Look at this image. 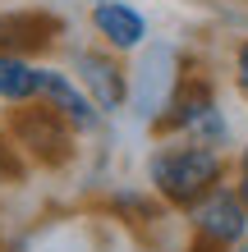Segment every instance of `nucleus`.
<instances>
[{"label": "nucleus", "mask_w": 248, "mask_h": 252, "mask_svg": "<svg viewBox=\"0 0 248 252\" xmlns=\"http://www.w3.org/2000/svg\"><path fill=\"white\" fill-rule=\"evenodd\" d=\"M225 152L188 138H156V147L147 152V184L152 197L170 206V211H188L207 197L212 188L225 184Z\"/></svg>", "instance_id": "f257e3e1"}, {"label": "nucleus", "mask_w": 248, "mask_h": 252, "mask_svg": "<svg viewBox=\"0 0 248 252\" xmlns=\"http://www.w3.org/2000/svg\"><path fill=\"white\" fill-rule=\"evenodd\" d=\"M156 138H188V142H202V147H216V152H225L230 147V120L221 110V101H216V87L207 73H184V83L175 87L166 115L156 120Z\"/></svg>", "instance_id": "f03ea898"}, {"label": "nucleus", "mask_w": 248, "mask_h": 252, "mask_svg": "<svg viewBox=\"0 0 248 252\" xmlns=\"http://www.w3.org/2000/svg\"><path fill=\"white\" fill-rule=\"evenodd\" d=\"M9 142L19 147V156L28 160V170H65L69 160L78 156V133L69 128L55 110H46L41 101H28V106H14L5 115Z\"/></svg>", "instance_id": "7ed1b4c3"}, {"label": "nucleus", "mask_w": 248, "mask_h": 252, "mask_svg": "<svg viewBox=\"0 0 248 252\" xmlns=\"http://www.w3.org/2000/svg\"><path fill=\"white\" fill-rule=\"evenodd\" d=\"M184 55L179 46H170V41H147L134 64H129V110L138 115L147 128H156V120L166 115L175 87L184 83Z\"/></svg>", "instance_id": "20e7f679"}, {"label": "nucleus", "mask_w": 248, "mask_h": 252, "mask_svg": "<svg viewBox=\"0 0 248 252\" xmlns=\"http://www.w3.org/2000/svg\"><path fill=\"white\" fill-rule=\"evenodd\" d=\"M69 73L78 78V87L87 96L97 101V110L106 115H120L129 110V64H124V55H115L106 46H78L74 51V60H69Z\"/></svg>", "instance_id": "39448f33"}, {"label": "nucleus", "mask_w": 248, "mask_h": 252, "mask_svg": "<svg viewBox=\"0 0 248 252\" xmlns=\"http://www.w3.org/2000/svg\"><path fill=\"white\" fill-rule=\"evenodd\" d=\"M188 229H193V239L202 243H216V248H235L248 239V206L244 197L235 192V184H221L212 188L207 197L198 206H188Z\"/></svg>", "instance_id": "423d86ee"}, {"label": "nucleus", "mask_w": 248, "mask_h": 252, "mask_svg": "<svg viewBox=\"0 0 248 252\" xmlns=\"http://www.w3.org/2000/svg\"><path fill=\"white\" fill-rule=\"evenodd\" d=\"M37 101L46 110H55L60 120L78 133V138H87V133H97L101 124H106V115L97 110V101L78 87V78L69 69H55V64H41V83H37Z\"/></svg>", "instance_id": "0eeeda50"}, {"label": "nucleus", "mask_w": 248, "mask_h": 252, "mask_svg": "<svg viewBox=\"0 0 248 252\" xmlns=\"http://www.w3.org/2000/svg\"><path fill=\"white\" fill-rule=\"evenodd\" d=\"M87 23H92V37L97 46H106L115 55H138L142 46L152 41V28H147V14L138 5H129V0H106V5H92L87 14Z\"/></svg>", "instance_id": "6e6552de"}, {"label": "nucleus", "mask_w": 248, "mask_h": 252, "mask_svg": "<svg viewBox=\"0 0 248 252\" xmlns=\"http://www.w3.org/2000/svg\"><path fill=\"white\" fill-rule=\"evenodd\" d=\"M60 37H65V19L51 9H5L0 14V51H9V55L37 60Z\"/></svg>", "instance_id": "1a4fd4ad"}, {"label": "nucleus", "mask_w": 248, "mask_h": 252, "mask_svg": "<svg viewBox=\"0 0 248 252\" xmlns=\"http://www.w3.org/2000/svg\"><path fill=\"white\" fill-rule=\"evenodd\" d=\"M37 83H41V64L28 55H9L0 51V106H28L37 101Z\"/></svg>", "instance_id": "9d476101"}, {"label": "nucleus", "mask_w": 248, "mask_h": 252, "mask_svg": "<svg viewBox=\"0 0 248 252\" xmlns=\"http://www.w3.org/2000/svg\"><path fill=\"white\" fill-rule=\"evenodd\" d=\"M28 174V160L19 156V147L9 142V133L0 128V188H9V184H19Z\"/></svg>", "instance_id": "9b49d317"}, {"label": "nucleus", "mask_w": 248, "mask_h": 252, "mask_svg": "<svg viewBox=\"0 0 248 252\" xmlns=\"http://www.w3.org/2000/svg\"><path fill=\"white\" fill-rule=\"evenodd\" d=\"M230 73H235V87H239V96L248 101V37L235 46V55H230Z\"/></svg>", "instance_id": "f8f14e48"}, {"label": "nucleus", "mask_w": 248, "mask_h": 252, "mask_svg": "<svg viewBox=\"0 0 248 252\" xmlns=\"http://www.w3.org/2000/svg\"><path fill=\"white\" fill-rule=\"evenodd\" d=\"M235 192L244 197V206H248V142H244V152H239V170H235Z\"/></svg>", "instance_id": "ddd939ff"}, {"label": "nucleus", "mask_w": 248, "mask_h": 252, "mask_svg": "<svg viewBox=\"0 0 248 252\" xmlns=\"http://www.w3.org/2000/svg\"><path fill=\"white\" fill-rule=\"evenodd\" d=\"M235 252H248V239H244V243H235Z\"/></svg>", "instance_id": "4468645a"}, {"label": "nucleus", "mask_w": 248, "mask_h": 252, "mask_svg": "<svg viewBox=\"0 0 248 252\" xmlns=\"http://www.w3.org/2000/svg\"><path fill=\"white\" fill-rule=\"evenodd\" d=\"M92 5H106V0H87V9H92Z\"/></svg>", "instance_id": "2eb2a0df"}]
</instances>
